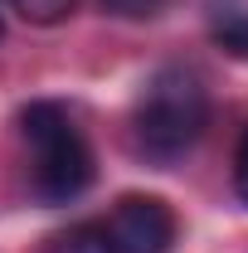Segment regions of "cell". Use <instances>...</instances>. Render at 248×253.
I'll return each instance as SVG.
<instances>
[{"label": "cell", "mask_w": 248, "mask_h": 253, "mask_svg": "<svg viewBox=\"0 0 248 253\" xmlns=\"http://www.w3.org/2000/svg\"><path fill=\"white\" fill-rule=\"evenodd\" d=\"M136 146L151 161H175L205 136L209 126V88L185 63H165L146 78L136 97Z\"/></svg>", "instance_id": "cell-1"}, {"label": "cell", "mask_w": 248, "mask_h": 253, "mask_svg": "<svg viewBox=\"0 0 248 253\" xmlns=\"http://www.w3.org/2000/svg\"><path fill=\"white\" fill-rule=\"evenodd\" d=\"M10 10H20L30 25H59V20H68L73 15V5L78 0H5Z\"/></svg>", "instance_id": "cell-6"}, {"label": "cell", "mask_w": 248, "mask_h": 253, "mask_svg": "<svg viewBox=\"0 0 248 253\" xmlns=\"http://www.w3.org/2000/svg\"><path fill=\"white\" fill-rule=\"evenodd\" d=\"M102 239H107V253H170L175 249V214L156 195H126L112 205Z\"/></svg>", "instance_id": "cell-3"}, {"label": "cell", "mask_w": 248, "mask_h": 253, "mask_svg": "<svg viewBox=\"0 0 248 253\" xmlns=\"http://www.w3.org/2000/svg\"><path fill=\"white\" fill-rule=\"evenodd\" d=\"M49 253H107V239H102V224H73L68 234H59Z\"/></svg>", "instance_id": "cell-5"}, {"label": "cell", "mask_w": 248, "mask_h": 253, "mask_svg": "<svg viewBox=\"0 0 248 253\" xmlns=\"http://www.w3.org/2000/svg\"><path fill=\"white\" fill-rule=\"evenodd\" d=\"M20 136L30 156V190L44 205H68L93 185L88 136L59 102H30L20 112Z\"/></svg>", "instance_id": "cell-2"}, {"label": "cell", "mask_w": 248, "mask_h": 253, "mask_svg": "<svg viewBox=\"0 0 248 253\" xmlns=\"http://www.w3.org/2000/svg\"><path fill=\"white\" fill-rule=\"evenodd\" d=\"M234 190H239V200L248 205V131L239 136V151H234Z\"/></svg>", "instance_id": "cell-8"}, {"label": "cell", "mask_w": 248, "mask_h": 253, "mask_svg": "<svg viewBox=\"0 0 248 253\" xmlns=\"http://www.w3.org/2000/svg\"><path fill=\"white\" fill-rule=\"evenodd\" d=\"M209 39L229 59H248V10L244 5H219L209 15Z\"/></svg>", "instance_id": "cell-4"}, {"label": "cell", "mask_w": 248, "mask_h": 253, "mask_svg": "<svg viewBox=\"0 0 248 253\" xmlns=\"http://www.w3.org/2000/svg\"><path fill=\"white\" fill-rule=\"evenodd\" d=\"M112 15H122V20H151L165 10V0H102Z\"/></svg>", "instance_id": "cell-7"}]
</instances>
